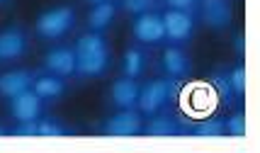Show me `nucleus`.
I'll return each instance as SVG.
<instances>
[{"instance_id": "a878e982", "label": "nucleus", "mask_w": 260, "mask_h": 153, "mask_svg": "<svg viewBox=\"0 0 260 153\" xmlns=\"http://www.w3.org/2000/svg\"><path fill=\"white\" fill-rule=\"evenodd\" d=\"M88 3H92V5H100V3H107V0H88Z\"/></svg>"}, {"instance_id": "0eeeda50", "label": "nucleus", "mask_w": 260, "mask_h": 153, "mask_svg": "<svg viewBox=\"0 0 260 153\" xmlns=\"http://www.w3.org/2000/svg\"><path fill=\"white\" fill-rule=\"evenodd\" d=\"M160 20H163V29L168 34V39L173 42H185L187 34L192 32V17L182 10H168Z\"/></svg>"}, {"instance_id": "5701e85b", "label": "nucleus", "mask_w": 260, "mask_h": 153, "mask_svg": "<svg viewBox=\"0 0 260 153\" xmlns=\"http://www.w3.org/2000/svg\"><path fill=\"white\" fill-rule=\"evenodd\" d=\"M231 87L236 90L238 95L246 90V71H243V68H236V71L231 73Z\"/></svg>"}, {"instance_id": "4be33fe9", "label": "nucleus", "mask_w": 260, "mask_h": 153, "mask_svg": "<svg viewBox=\"0 0 260 153\" xmlns=\"http://www.w3.org/2000/svg\"><path fill=\"white\" fill-rule=\"evenodd\" d=\"M153 5V0H124V8L134 15H141V12H148V8Z\"/></svg>"}, {"instance_id": "4468645a", "label": "nucleus", "mask_w": 260, "mask_h": 153, "mask_svg": "<svg viewBox=\"0 0 260 153\" xmlns=\"http://www.w3.org/2000/svg\"><path fill=\"white\" fill-rule=\"evenodd\" d=\"M163 66H166V71H168L170 76H175V78L185 76V73L190 71L187 56L182 54L180 49H166V54H163Z\"/></svg>"}, {"instance_id": "1a4fd4ad", "label": "nucleus", "mask_w": 260, "mask_h": 153, "mask_svg": "<svg viewBox=\"0 0 260 153\" xmlns=\"http://www.w3.org/2000/svg\"><path fill=\"white\" fill-rule=\"evenodd\" d=\"M32 78L34 73L32 71H12V73H3L0 76V93L3 95H17V93H22L27 87L32 85Z\"/></svg>"}, {"instance_id": "dca6fc26", "label": "nucleus", "mask_w": 260, "mask_h": 153, "mask_svg": "<svg viewBox=\"0 0 260 153\" xmlns=\"http://www.w3.org/2000/svg\"><path fill=\"white\" fill-rule=\"evenodd\" d=\"M34 93L39 95V98H58L61 93H63V83L58 80V78H39L37 83H34Z\"/></svg>"}, {"instance_id": "f8f14e48", "label": "nucleus", "mask_w": 260, "mask_h": 153, "mask_svg": "<svg viewBox=\"0 0 260 153\" xmlns=\"http://www.w3.org/2000/svg\"><path fill=\"white\" fill-rule=\"evenodd\" d=\"M46 68L56 76H71L76 71V56L71 49H54L46 54Z\"/></svg>"}, {"instance_id": "412c9836", "label": "nucleus", "mask_w": 260, "mask_h": 153, "mask_svg": "<svg viewBox=\"0 0 260 153\" xmlns=\"http://www.w3.org/2000/svg\"><path fill=\"white\" fill-rule=\"evenodd\" d=\"M226 131L234 134V136H246V117H243V114H236V117L226 124Z\"/></svg>"}, {"instance_id": "b1692460", "label": "nucleus", "mask_w": 260, "mask_h": 153, "mask_svg": "<svg viewBox=\"0 0 260 153\" xmlns=\"http://www.w3.org/2000/svg\"><path fill=\"white\" fill-rule=\"evenodd\" d=\"M12 134L15 136H37V121H22Z\"/></svg>"}, {"instance_id": "ddd939ff", "label": "nucleus", "mask_w": 260, "mask_h": 153, "mask_svg": "<svg viewBox=\"0 0 260 153\" xmlns=\"http://www.w3.org/2000/svg\"><path fill=\"white\" fill-rule=\"evenodd\" d=\"M204 22L212 27H224L229 22L226 0H204Z\"/></svg>"}, {"instance_id": "f257e3e1", "label": "nucleus", "mask_w": 260, "mask_h": 153, "mask_svg": "<svg viewBox=\"0 0 260 153\" xmlns=\"http://www.w3.org/2000/svg\"><path fill=\"white\" fill-rule=\"evenodd\" d=\"M73 56H76V71L80 76H98L110 61V49L100 34H85L78 39Z\"/></svg>"}, {"instance_id": "6e6552de", "label": "nucleus", "mask_w": 260, "mask_h": 153, "mask_svg": "<svg viewBox=\"0 0 260 153\" xmlns=\"http://www.w3.org/2000/svg\"><path fill=\"white\" fill-rule=\"evenodd\" d=\"M139 131H141V119L132 109L114 114L112 119L105 124V134H110V136H134Z\"/></svg>"}, {"instance_id": "bb28decb", "label": "nucleus", "mask_w": 260, "mask_h": 153, "mask_svg": "<svg viewBox=\"0 0 260 153\" xmlns=\"http://www.w3.org/2000/svg\"><path fill=\"white\" fill-rule=\"evenodd\" d=\"M0 136H5V129H3V127H0Z\"/></svg>"}, {"instance_id": "9d476101", "label": "nucleus", "mask_w": 260, "mask_h": 153, "mask_svg": "<svg viewBox=\"0 0 260 153\" xmlns=\"http://www.w3.org/2000/svg\"><path fill=\"white\" fill-rule=\"evenodd\" d=\"M136 98H139V87H136L134 78H119L112 85V100L117 107L132 109L136 105Z\"/></svg>"}, {"instance_id": "6ab92c4d", "label": "nucleus", "mask_w": 260, "mask_h": 153, "mask_svg": "<svg viewBox=\"0 0 260 153\" xmlns=\"http://www.w3.org/2000/svg\"><path fill=\"white\" fill-rule=\"evenodd\" d=\"M146 134H151V136H175V134H180V127L173 124L170 119H156L146 127Z\"/></svg>"}, {"instance_id": "423d86ee", "label": "nucleus", "mask_w": 260, "mask_h": 153, "mask_svg": "<svg viewBox=\"0 0 260 153\" xmlns=\"http://www.w3.org/2000/svg\"><path fill=\"white\" fill-rule=\"evenodd\" d=\"M42 112V98L34 90H22L17 95H12V114L20 121H37Z\"/></svg>"}, {"instance_id": "a211bd4d", "label": "nucleus", "mask_w": 260, "mask_h": 153, "mask_svg": "<svg viewBox=\"0 0 260 153\" xmlns=\"http://www.w3.org/2000/svg\"><path fill=\"white\" fill-rule=\"evenodd\" d=\"M144 68V54L139 49H129L124 56V73L126 78H136Z\"/></svg>"}, {"instance_id": "2eb2a0df", "label": "nucleus", "mask_w": 260, "mask_h": 153, "mask_svg": "<svg viewBox=\"0 0 260 153\" xmlns=\"http://www.w3.org/2000/svg\"><path fill=\"white\" fill-rule=\"evenodd\" d=\"M114 17V5L107 0V3H100V5H95L90 12V17H88V24H90L92 29H102V27H107L110 20Z\"/></svg>"}, {"instance_id": "9b49d317", "label": "nucleus", "mask_w": 260, "mask_h": 153, "mask_svg": "<svg viewBox=\"0 0 260 153\" xmlns=\"http://www.w3.org/2000/svg\"><path fill=\"white\" fill-rule=\"evenodd\" d=\"M24 54V34L20 29H8L0 34V58L12 61Z\"/></svg>"}, {"instance_id": "f3484780", "label": "nucleus", "mask_w": 260, "mask_h": 153, "mask_svg": "<svg viewBox=\"0 0 260 153\" xmlns=\"http://www.w3.org/2000/svg\"><path fill=\"white\" fill-rule=\"evenodd\" d=\"M224 131H226V124L219 119H207L202 121L197 129H194V136H200V139H221L224 136Z\"/></svg>"}, {"instance_id": "f03ea898", "label": "nucleus", "mask_w": 260, "mask_h": 153, "mask_svg": "<svg viewBox=\"0 0 260 153\" xmlns=\"http://www.w3.org/2000/svg\"><path fill=\"white\" fill-rule=\"evenodd\" d=\"M216 107V93L207 83H192L182 90V109L192 117H209Z\"/></svg>"}, {"instance_id": "aec40b11", "label": "nucleus", "mask_w": 260, "mask_h": 153, "mask_svg": "<svg viewBox=\"0 0 260 153\" xmlns=\"http://www.w3.org/2000/svg\"><path fill=\"white\" fill-rule=\"evenodd\" d=\"M37 136H66V129L54 121H42L37 124Z\"/></svg>"}, {"instance_id": "39448f33", "label": "nucleus", "mask_w": 260, "mask_h": 153, "mask_svg": "<svg viewBox=\"0 0 260 153\" xmlns=\"http://www.w3.org/2000/svg\"><path fill=\"white\" fill-rule=\"evenodd\" d=\"M134 34L139 42H146V44L160 42V39L166 37L160 15H156V12H141L139 20L134 22Z\"/></svg>"}, {"instance_id": "393cba45", "label": "nucleus", "mask_w": 260, "mask_h": 153, "mask_svg": "<svg viewBox=\"0 0 260 153\" xmlns=\"http://www.w3.org/2000/svg\"><path fill=\"white\" fill-rule=\"evenodd\" d=\"M194 0H168V5L173 10H185V8H190Z\"/></svg>"}, {"instance_id": "20e7f679", "label": "nucleus", "mask_w": 260, "mask_h": 153, "mask_svg": "<svg viewBox=\"0 0 260 153\" xmlns=\"http://www.w3.org/2000/svg\"><path fill=\"white\" fill-rule=\"evenodd\" d=\"M170 95V80H153V83H148L141 93H139V98H136V105L141 112H148V114H153L158 107L166 105V100Z\"/></svg>"}, {"instance_id": "7ed1b4c3", "label": "nucleus", "mask_w": 260, "mask_h": 153, "mask_svg": "<svg viewBox=\"0 0 260 153\" xmlns=\"http://www.w3.org/2000/svg\"><path fill=\"white\" fill-rule=\"evenodd\" d=\"M73 10L71 8H54V10H46L39 15V20H37V32L39 37H44V39H58V37H63V34L73 27Z\"/></svg>"}]
</instances>
